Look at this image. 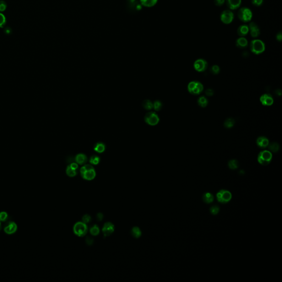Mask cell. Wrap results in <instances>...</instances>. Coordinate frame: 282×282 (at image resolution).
Listing matches in <instances>:
<instances>
[{"mask_svg": "<svg viewBox=\"0 0 282 282\" xmlns=\"http://www.w3.org/2000/svg\"><path fill=\"white\" fill-rule=\"evenodd\" d=\"M207 66L208 63L204 59H198L194 63V68L198 72L205 71L207 69Z\"/></svg>", "mask_w": 282, "mask_h": 282, "instance_id": "8fae6325", "label": "cell"}, {"mask_svg": "<svg viewBox=\"0 0 282 282\" xmlns=\"http://www.w3.org/2000/svg\"><path fill=\"white\" fill-rule=\"evenodd\" d=\"M276 39L277 41H281L282 39V31H280L279 33L277 34Z\"/></svg>", "mask_w": 282, "mask_h": 282, "instance_id": "7bdbcfd3", "label": "cell"}, {"mask_svg": "<svg viewBox=\"0 0 282 282\" xmlns=\"http://www.w3.org/2000/svg\"><path fill=\"white\" fill-rule=\"evenodd\" d=\"M103 218H104V216H103L102 213H98V214L97 216V219L98 221H101L103 220Z\"/></svg>", "mask_w": 282, "mask_h": 282, "instance_id": "f6af8a7d", "label": "cell"}, {"mask_svg": "<svg viewBox=\"0 0 282 282\" xmlns=\"http://www.w3.org/2000/svg\"><path fill=\"white\" fill-rule=\"evenodd\" d=\"M89 162L92 164H98L99 162H100V158L98 156L94 155H93L91 157Z\"/></svg>", "mask_w": 282, "mask_h": 282, "instance_id": "1f68e13d", "label": "cell"}, {"mask_svg": "<svg viewBox=\"0 0 282 282\" xmlns=\"http://www.w3.org/2000/svg\"><path fill=\"white\" fill-rule=\"evenodd\" d=\"M74 233L79 237L86 235L88 231V227L86 224L83 222H77L73 227Z\"/></svg>", "mask_w": 282, "mask_h": 282, "instance_id": "5b68a950", "label": "cell"}, {"mask_svg": "<svg viewBox=\"0 0 282 282\" xmlns=\"http://www.w3.org/2000/svg\"><path fill=\"white\" fill-rule=\"evenodd\" d=\"M219 207L217 205H214L210 208L211 213L213 215H216L219 212Z\"/></svg>", "mask_w": 282, "mask_h": 282, "instance_id": "836d02e7", "label": "cell"}, {"mask_svg": "<svg viewBox=\"0 0 282 282\" xmlns=\"http://www.w3.org/2000/svg\"><path fill=\"white\" fill-rule=\"evenodd\" d=\"M162 106H163L162 103L160 101L156 100L154 101V103L153 104V108L156 111H159L162 109Z\"/></svg>", "mask_w": 282, "mask_h": 282, "instance_id": "d6a6232c", "label": "cell"}, {"mask_svg": "<svg viewBox=\"0 0 282 282\" xmlns=\"http://www.w3.org/2000/svg\"><path fill=\"white\" fill-rule=\"evenodd\" d=\"M93 241H94V240L92 238H90V237H87L86 239V243L89 245H91L93 243Z\"/></svg>", "mask_w": 282, "mask_h": 282, "instance_id": "60d3db41", "label": "cell"}, {"mask_svg": "<svg viewBox=\"0 0 282 282\" xmlns=\"http://www.w3.org/2000/svg\"><path fill=\"white\" fill-rule=\"evenodd\" d=\"M238 34L240 36L244 37L248 34L249 33V28L248 25L246 24H242L239 27L237 30Z\"/></svg>", "mask_w": 282, "mask_h": 282, "instance_id": "9a60e30c", "label": "cell"}, {"mask_svg": "<svg viewBox=\"0 0 282 282\" xmlns=\"http://www.w3.org/2000/svg\"><path fill=\"white\" fill-rule=\"evenodd\" d=\"M91 219H92L91 217H90L89 215H88V214H86V215H84V216H83V223H84L85 224L89 223V222L91 221Z\"/></svg>", "mask_w": 282, "mask_h": 282, "instance_id": "74e56055", "label": "cell"}, {"mask_svg": "<svg viewBox=\"0 0 282 282\" xmlns=\"http://www.w3.org/2000/svg\"><path fill=\"white\" fill-rule=\"evenodd\" d=\"M257 144L259 147L261 148H265L268 147L269 144L268 140L265 137H259L257 140Z\"/></svg>", "mask_w": 282, "mask_h": 282, "instance_id": "ac0fdd59", "label": "cell"}, {"mask_svg": "<svg viewBox=\"0 0 282 282\" xmlns=\"http://www.w3.org/2000/svg\"><path fill=\"white\" fill-rule=\"evenodd\" d=\"M231 194L226 190H221L217 194L218 201L222 203H227L231 198Z\"/></svg>", "mask_w": 282, "mask_h": 282, "instance_id": "52a82bcc", "label": "cell"}, {"mask_svg": "<svg viewBox=\"0 0 282 282\" xmlns=\"http://www.w3.org/2000/svg\"><path fill=\"white\" fill-rule=\"evenodd\" d=\"M250 50L252 53L256 55H259L264 53L266 49L264 42L260 39H253L250 42Z\"/></svg>", "mask_w": 282, "mask_h": 282, "instance_id": "6da1fadb", "label": "cell"}, {"mask_svg": "<svg viewBox=\"0 0 282 282\" xmlns=\"http://www.w3.org/2000/svg\"><path fill=\"white\" fill-rule=\"evenodd\" d=\"M70 166L72 169H74V170H77L78 168V164H77V163H72L70 165H69Z\"/></svg>", "mask_w": 282, "mask_h": 282, "instance_id": "ee69618b", "label": "cell"}, {"mask_svg": "<svg viewBox=\"0 0 282 282\" xmlns=\"http://www.w3.org/2000/svg\"><path fill=\"white\" fill-rule=\"evenodd\" d=\"M74 160L77 163L82 165L85 164L87 162V157L84 154H79L75 157Z\"/></svg>", "mask_w": 282, "mask_h": 282, "instance_id": "d6986e66", "label": "cell"}, {"mask_svg": "<svg viewBox=\"0 0 282 282\" xmlns=\"http://www.w3.org/2000/svg\"><path fill=\"white\" fill-rule=\"evenodd\" d=\"M131 234L133 235V236L136 238H139L141 236L142 232L138 227H133L132 229Z\"/></svg>", "mask_w": 282, "mask_h": 282, "instance_id": "484cf974", "label": "cell"}, {"mask_svg": "<svg viewBox=\"0 0 282 282\" xmlns=\"http://www.w3.org/2000/svg\"><path fill=\"white\" fill-rule=\"evenodd\" d=\"M146 123L151 126H155L158 123L159 118L158 115L154 112H148L144 117Z\"/></svg>", "mask_w": 282, "mask_h": 282, "instance_id": "ba28073f", "label": "cell"}, {"mask_svg": "<svg viewBox=\"0 0 282 282\" xmlns=\"http://www.w3.org/2000/svg\"><path fill=\"white\" fill-rule=\"evenodd\" d=\"M206 94L207 96H212L214 94V91L212 89H208L206 90Z\"/></svg>", "mask_w": 282, "mask_h": 282, "instance_id": "b9f144b4", "label": "cell"}, {"mask_svg": "<svg viewBox=\"0 0 282 282\" xmlns=\"http://www.w3.org/2000/svg\"><path fill=\"white\" fill-rule=\"evenodd\" d=\"M18 230V225L14 221L10 220L6 223L3 231L7 235H13Z\"/></svg>", "mask_w": 282, "mask_h": 282, "instance_id": "9c48e42d", "label": "cell"}, {"mask_svg": "<svg viewBox=\"0 0 282 282\" xmlns=\"http://www.w3.org/2000/svg\"><path fill=\"white\" fill-rule=\"evenodd\" d=\"M211 70L213 74L217 75L220 72V68L218 65H213L211 68Z\"/></svg>", "mask_w": 282, "mask_h": 282, "instance_id": "e575fe53", "label": "cell"}, {"mask_svg": "<svg viewBox=\"0 0 282 282\" xmlns=\"http://www.w3.org/2000/svg\"><path fill=\"white\" fill-rule=\"evenodd\" d=\"M6 23V18L5 16L2 14L0 13V27H3Z\"/></svg>", "mask_w": 282, "mask_h": 282, "instance_id": "8d00e7d4", "label": "cell"}, {"mask_svg": "<svg viewBox=\"0 0 282 282\" xmlns=\"http://www.w3.org/2000/svg\"><path fill=\"white\" fill-rule=\"evenodd\" d=\"M90 234L93 236H97L99 234L100 230L97 225H93L90 229Z\"/></svg>", "mask_w": 282, "mask_h": 282, "instance_id": "4dcf8cb0", "label": "cell"}, {"mask_svg": "<svg viewBox=\"0 0 282 282\" xmlns=\"http://www.w3.org/2000/svg\"><path fill=\"white\" fill-rule=\"evenodd\" d=\"M228 166L230 169L235 170L239 167V163L236 160H231L228 163Z\"/></svg>", "mask_w": 282, "mask_h": 282, "instance_id": "f1b7e54d", "label": "cell"}, {"mask_svg": "<svg viewBox=\"0 0 282 282\" xmlns=\"http://www.w3.org/2000/svg\"><path fill=\"white\" fill-rule=\"evenodd\" d=\"M9 220L8 213L5 211L0 212V222H6Z\"/></svg>", "mask_w": 282, "mask_h": 282, "instance_id": "83f0119b", "label": "cell"}, {"mask_svg": "<svg viewBox=\"0 0 282 282\" xmlns=\"http://www.w3.org/2000/svg\"><path fill=\"white\" fill-rule=\"evenodd\" d=\"M272 159V154L269 151L265 150L261 152L258 155V162L260 164L267 165L270 163Z\"/></svg>", "mask_w": 282, "mask_h": 282, "instance_id": "3957f363", "label": "cell"}, {"mask_svg": "<svg viewBox=\"0 0 282 282\" xmlns=\"http://www.w3.org/2000/svg\"><path fill=\"white\" fill-rule=\"evenodd\" d=\"M143 106L145 109L149 110L153 109V104L151 100L147 99V100H144L143 103Z\"/></svg>", "mask_w": 282, "mask_h": 282, "instance_id": "4316f807", "label": "cell"}, {"mask_svg": "<svg viewBox=\"0 0 282 282\" xmlns=\"http://www.w3.org/2000/svg\"><path fill=\"white\" fill-rule=\"evenodd\" d=\"M66 174L70 177H74L77 175V171L72 169L70 165H68L66 169Z\"/></svg>", "mask_w": 282, "mask_h": 282, "instance_id": "f546056e", "label": "cell"}, {"mask_svg": "<svg viewBox=\"0 0 282 282\" xmlns=\"http://www.w3.org/2000/svg\"><path fill=\"white\" fill-rule=\"evenodd\" d=\"M214 4L216 6L220 7L223 5L224 3L225 2V0H214Z\"/></svg>", "mask_w": 282, "mask_h": 282, "instance_id": "ab89813d", "label": "cell"}, {"mask_svg": "<svg viewBox=\"0 0 282 282\" xmlns=\"http://www.w3.org/2000/svg\"><path fill=\"white\" fill-rule=\"evenodd\" d=\"M197 103H198V104L201 107H205L208 104V100L205 97L202 96V97H200V98H198Z\"/></svg>", "mask_w": 282, "mask_h": 282, "instance_id": "cb8c5ba5", "label": "cell"}, {"mask_svg": "<svg viewBox=\"0 0 282 282\" xmlns=\"http://www.w3.org/2000/svg\"><path fill=\"white\" fill-rule=\"evenodd\" d=\"M227 6L230 10H236L240 8L241 0H225Z\"/></svg>", "mask_w": 282, "mask_h": 282, "instance_id": "4fadbf2b", "label": "cell"}, {"mask_svg": "<svg viewBox=\"0 0 282 282\" xmlns=\"http://www.w3.org/2000/svg\"><path fill=\"white\" fill-rule=\"evenodd\" d=\"M202 199L204 201L205 203H211L213 202L214 201V196L212 194L209 192H207L205 194H203L202 196Z\"/></svg>", "mask_w": 282, "mask_h": 282, "instance_id": "ffe728a7", "label": "cell"}, {"mask_svg": "<svg viewBox=\"0 0 282 282\" xmlns=\"http://www.w3.org/2000/svg\"><path fill=\"white\" fill-rule=\"evenodd\" d=\"M115 230V227L113 224H112L110 222H107L106 223L103 228V232L104 233V236H109L114 233Z\"/></svg>", "mask_w": 282, "mask_h": 282, "instance_id": "7c38bea8", "label": "cell"}, {"mask_svg": "<svg viewBox=\"0 0 282 282\" xmlns=\"http://www.w3.org/2000/svg\"><path fill=\"white\" fill-rule=\"evenodd\" d=\"M1 228H2V227H1V222H0V231L1 230Z\"/></svg>", "mask_w": 282, "mask_h": 282, "instance_id": "bcb514c9", "label": "cell"}, {"mask_svg": "<svg viewBox=\"0 0 282 282\" xmlns=\"http://www.w3.org/2000/svg\"><path fill=\"white\" fill-rule=\"evenodd\" d=\"M249 33L252 38H256L261 34V30L259 25L254 22H251L248 25Z\"/></svg>", "mask_w": 282, "mask_h": 282, "instance_id": "30bf717a", "label": "cell"}, {"mask_svg": "<svg viewBox=\"0 0 282 282\" xmlns=\"http://www.w3.org/2000/svg\"><path fill=\"white\" fill-rule=\"evenodd\" d=\"M235 124V120L233 118H227L225 122H224V126L227 128V129H230V128H231L232 127L234 126Z\"/></svg>", "mask_w": 282, "mask_h": 282, "instance_id": "d4e9b609", "label": "cell"}, {"mask_svg": "<svg viewBox=\"0 0 282 282\" xmlns=\"http://www.w3.org/2000/svg\"><path fill=\"white\" fill-rule=\"evenodd\" d=\"M220 18L223 23L229 24L233 22L234 19V14L230 10H224L221 13Z\"/></svg>", "mask_w": 282, "mask_h": 282, "instance_id": "8992f818", "label": "cell"}, {"mask_svg": "<svg viewBox=\"0 0 282 282\" xmlns=\"http://www.w3.org/2000/svg\"><path fill=\"white\" fill-rule=\"evenodd\" d=\"M251 3L253 6L259 7L264 3V0H251Z\"/></svg>", "mask_w": 282, "mask_h": 282, "instance_id": "d590c367", "label": "cell"}, {"mask_svg": "<svg viewBox=\"0 0 282 282\" xmlns=\"http://www.w3.org/2000/svg\"><path fill=\"white\" fill-rule=\"evenodd\" d=\"M83 178L87 180H93L96 176V172L94 169H92L90 170H86L82 175H81Z\"/></svg>", "mask_w": 282, "mask_h": 282, "instance_id": "2e32d148", "label": "cell"}, {"mask_svg": "<svg viewBox=\"0 0 282 282\" xmlns=\"http://www.w3.org/2000/svg\"><path fill=\"white\" fill-rule=\"evenodd\" d=\"M260 101L262 105L264 106L272 105L274 102L272 97L270 94H268L262 95L260 98Z\"/></svg>", "mask_w": 282, "mask_h": 282, "instance_id": "5bb4252c", "label": "cell"}, {"mask_svg": "<svg viewBox=\"0 0 282 282\" xmlns=\"http://www.w3.org/2000/svg\"><path fill=\"white\" fill-rule=\"evenodd\" d=\"M94 149L98 153H103L105 150V146L103 143H97L94 146Z\"/></svg>", "mask_w": 282, "mask_h": 282, "instance_id": "44dd1931", "label": "cell"}, {"mask_svg": "<svg viewBox=\"0 0 282 282\" xmlns=\"http://www.w3.org/2000/svg\"><path fill=\"white\" fill-rule=\"evenodd\" d=\"M6 2L4 1L1 0L0 1V11L3 12L6 10Z\"/></svg>", "mask_w": 282, "mask_h": 282, "instance_id": "f35d334b", "label": "cell"}, {"mask_svg": "<svg viewBox=\"0 0 282 282\" xmlns=\"http://www.w3.org/2000/svg\"><path fill=\"white\" fill-rule=\"evenodd\" d=\"M268 147L269 149L270 150V152L273 153H276L279 149V145L276 142H273L270 144H269Z\"/></svg>", "mask_w": 282, "mask_h": 282, "instance_id": "603a6c76", "label": "cell"}, {"mask_svg": "<svg viewBox=\"0 0 282 282\" xmlns=\"http://www.w3.org/2000/svg\"><path fill=\"white\" fill-rule=\"evenodd\" d=\"M142 5L148 7H151L155 5L158 0H140Z\"/></svg>", "mask_w": 282, "mask_h": 282, "instance_id": "7402d4cb", "label": "cell"}, {"mask_svg": "<svg viewBox=\"0 0 282 282\" xmlns=\"http://www.w3.org/2000/svg\"><path fill=\"white\" fill-rule=\"evenodd\" d=\"M188 92L193 95L200 94L203 90V86L200 82L192 81L188 84Z\"/></svg>", "mask_w": 282, "mask_h": 282, "instance_id": "277c9868", "label": "cell"}, {"mask_svg": "<svg viewBox=\"0 0 282 282\" xmlns=\"http://www.w3.org/2000/svg\"><path fill=\"white\" fill-rule=\"evenodd\" d=\"M236 46L238 48L240 49H243L245 48L248 45V41L247 40L246 38L245 37H242L240 36L238 39H236V42H235Z\"/></svg>", "mask_w": 282, "mask_h": 282, "instance_id": "e0dca14e", "label": "cell"}, {"mask_svg": "<svg viewBox=\"0 0 282 282\" xmlns=\"http://www.w3.org/2000/svg\"><path fill=\"white\" fill-rule=\"evenodd\" d=\"M238 16L241 22L244 23L249 22L253 18V12L249 8L243 7L239 10Z\"/></svg>", "mask_w": 282, "mask_h": 282, "instance_id": "7a4b0ae2", "label": "cell"}]
</instances>
